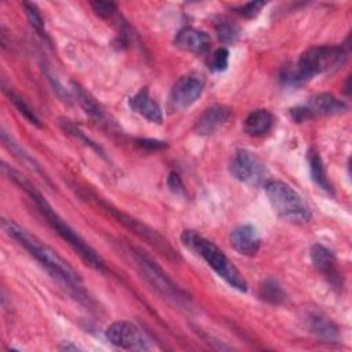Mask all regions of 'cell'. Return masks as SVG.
<instances>
[{
    "label": "cell",
    "instance_id": "5",
    "mask_svg": "<svg viewBox=\"0 0 352 352\" xmlns=\"http://www.w3.org/2000/svg\"><path fill=\"white\" fill-rule=\"evenodd\" d=\"M264 188L271 206L282 219L296 224L311 220L309 206L293 187L279 180H270L264 184Z\"/></svg>",
    "mask_w": 352,
    "mask_h": 352
},
{
    "label": "cell",
    "instance_id": "29",
    "mask_svg": "<svg viewBox=\"0 0 352 352\" xmlns=\"http://www.w3.org/2000/svg\"><path fill=\"white\" fill-rule=\"evenodd\" d=\"M91 7H92V10L99 15V16H102V18H109V16H111L114 12H116V10H117V7H116V4L114 3H109V1H91Z\"/></svg>",
    "mask_w": 352,
    "mask_h": 352
},
{
    "label": "cell",
    "instance_id": "25",
    "mask_svg": "<svg viewBox=\"0 0 352 352\" xmlns=\"http://www.w3.org/2000/svg\"><path fill=\"white\" fill-rule=\"evenodd\" d=\"M60 125H62L63 131H66L67 133L73 135L74 138H77V139L82 140L85 144H88V146H89V147H92L96 153H99L102 157H104V151L102 150V147H100V146H98V144H96L94 140H91L88 136H85V133H84L81 129H78L74 124H72L69 120H62V121H60Z\"/></svg>",
    "mask_w": 352,
    "mask_h": 352
},
{
    "label": "cell",
    "instance_id": "16",
    "mask_svg": "<svg viewBox=\"0 0 352 352\" xmlns=\"http://www.w3.org/2000/svg\"><path fill=\"white\" fill-rule=\"evenodd\" d=\"M305 107L308 109V111L311 113L312 117L334 116V114H340V113L346 110L345 102L338 99L336 95L329 94V92H322V94L312 95L308 99Z\"/></svg>",
    "mask_w": 352,
    "mask_h": 352
},
{
    "label": "cell",
    "instance_id": "4",
    "mask_svg": "<svg viewBox=\"0 0 352 352\" xmlns=\"http://www.w3.org/2000/svg\"><path fill=\"white\" fill-rule=\"evenodd\" d=\"M182 242L186 248H188L195 254L202 257L206 261V264L231 287L239 292H246L248 289L246 279L242 276L238 268L228 260V257L223 253V250L217 248L213 242H210L209 239L204 238L202 235L191 230L183 231Z\"/></svg>",
    "mask_w": 352,
    "mask_h": 352
},
{
    "label": "cell",
    "instance_id": "20",
    "mask_svg": "<svg viewBox=\"0 0 352 352\" xmlns=\"http://www.w3.org/2000/svg\"><path fill=\"white\" fill-rule=\"evenodd\" d=\"M307 160H308V164H309V169H311V176H312V180L320 187L323 188L324 191L333 194V187L326 176V170H324V165H323V161L319 155V153L315 150V148H309L307 151Z\"/></svg>",
    "mask_w": 352,
    "mask_h": 352
},
{
    "label": "cell",
    "instance_id": "18",
    "mask_svg": "<svg viewBox=\"0 0 352 352\" xmlns=\"http://www.w3.org/2000/svg\"><path fill=\"white\" fill-rule=\"evenodd\" d=\"M72 85H73V92H74V95H76V98H77L80 106L84 109V111H85L95 122H98L100 126H107V128L111 129L113 122L109 120L106 111L100 107V104H99L87 91H84L80 85H77V84H74V82H73Z\"/></svg>",
    "mask_w": 352,
    "mask_h": 352
},
{
    "label": "cell",
    "instance_id": "17",
    "mask_svg": "<svg viewBox=\"0 0 352 352\" xmlns=\"http://www.w3.org/2000/svg\"><path fill=\"white\" fill-rule=\"evenodd\" d=\"M129 107L144 117L150 122L161 124L164 117H162V110L158 106V103L150 96V92L147 88H142L139 92H136L132 98H129L128 102Z\"/></svg>",
    "mask_w": 352,
    "mask_h": 352
},
{
    "label": "cell",
    "instance_id": "3",
    "mask_svg": "<svg viewBox=\"0 0 352 352\" xmlns=\"http://www.w3.org/2000/svg\"><path fill=\"white\" fill-rule=\"evenodd\" d=\"M346 54L344 45L312 47L282 69L280 80L285 85L301 87L315 76L340 67L345 62Z\"/></svg>",
    "mask_w": 352,
    "mask_h": 352
},
{
    "label": "cell",
    "instance_id": "32",
    "mask_svg": "<svg viewBox=\"0 0 352 352\" xmlns=\"http://www.w3.org/2000/svg\"><path fill=\"white\" fill-rule=\"evenodd\" d=\"M60 349H63V351H77L78 349V346L77 345H73V344H70V342H63V345H60Z\"/></svg>",
    "mask_w": 352,
    "mask_h": 352
},
{
    "label": "cell",
    "instance_id": "31",
    "mask_svg": "<svg viewBox=\"0 0 352 352\" xmlns=\"http://www.w3.org/2000/svg\"><path fill=\"white\" fill-rule=\"evenodd\" d=\"M136 142L140 147L150 148V150H158V148H164L166 146L164 142L153 140V139H140V140H136Z\"/></svg>",
    "mask_w": 352,
    "mask_h": 352
},
{
    "label": "cell",
    "instance_id": "23",
    "mask_svg": "<svg viewBox=\"0 0 352 352\" xmlns=\"http://www.w3.org/2000/svg\"><path fill=\"white\" fill-rule=\"evenodd\" d=\"M214 26H216V32L220 41L226 44H231L236 41V38L239 37V28L227 18H219Z\"/></svg>",
    "mask_w": 352,
    "mask_h": 352
},
{
    "label": "cell",
    "instance_id": "22",
    "mask_svg": "<svg viewBox=\"0 0 352 352\" xmlns=\"http://www.w3.org/2000/svg\"><path fill=\"white\" fill-rule=\"evenodd\" d=\"M1 140H3V143L6 144V147L10 148V151H12L21 161H23V164H26V165H28L29 168H32L33 170L41 173L40 165L34 161V158L30 157V155L7 133V131H4V129L1 131Z\"/></svg>",
    "mask_w": 352,
    "mask_h": 352
},
{
    "label": "cell",
    "instance_id": "21",
    "mask_svg": "<svg viewBox=\"0 0 352 352\" xmlns=\"http://www.w3.org/2000/svg\"><path fill=\"white\" fill-rule=\"evenodd\" d=\"M258 296L270 302V304H282L285 300H286V293L285 290L275 282V280H264L261 285H260V289H258Z\"/></svg>",
    "mask_w": 352,
    "mask_h": 352
},
{
    "label": "cell",
    "instance_id": "26",
    "mask_svg": "<svg viewBox=\"0 0 352 352\" xmlns=\"http://www.w3.org/2000/svg\"><path fill=\"white\" fill-rule=\"evenodd\" d=\"M228 66V51L227 48L216 50L209 59V67L213 72H224Z\"/></svg>",
    "mask_w": 352,
    "mask_h": 352
},
{
    "label": "cell",
    "instance_id": "12",
    "mask_svg": "<svg viewBox=\"0 0 352 352\" xmlns=\"http://www.w3.org/2000/svg\"><path fill=\"white\" fill-rule=\"evenodd\" d=\"M311 260L315 268L329 280V283L334 287H341L342 279L337 267L336 256L330 249L320 243H315L311 248Z\"/></svg>",
    "mask_w": 352,
    "mask_h": 352
},
{
    "label": "cell",
    "instance_id": "2",
    "mask_svg": "<svg viewBox=\"0 0 352 352\" xmlns=\"http://www.w3.org/2000/svg\"><path fill=\"white\" fill-rule=\"evenodd\" d=\"M3 170L8 176L10 180H12L15 184H18L21 188H23L30 195V198L34 201L36 206L38 208V210L43 214V217L45 219V221L51 226V228L63 241H66L73 248V250H76L77 254L89 267H92L95 270H99V271L104 270V261L102 260V257L52 209V206L48 204V201L41 195L40 191L36 190L34 186H32L30 182L23 179L16 170L8 168L6 164L3 165Z\"/></svg>",
    "mask_w": 352,
    "mask_h": 352
},
{
    "label": "cell",
    "instance_id": "9",
    "mask_svg": "<svg viewBox=\"0 0 352 352\" xmlns=\"http://www.w3.org/2000/svg\"><path fill=\"white\" fill-rule=\"evenodd\" d=\"M106 338L116 346L131 351H147L150 349L148 338L133 323L126 320H118L111 323L106 330Z\"/></svg>",
    "mask_w": 352,
    "mask_h": 352
},
{
    "label": "cell",
    "instance_id": "6",
    "mask_svg": "<svg viewBox=\"0 0 352 352\" xmlns=\"http://www.w3.org/2000/svg\"><path fill=\"white\" fill-rule=\"evenodd\" d=\"M80 195H81L82 198H89L91 202L96 204V205H98L100 209H103L106 213H109L110 216H113L114 219H117V221L121 223L124 227L129 228L132 232H135L138 236H140L142 239H144L147 243L153 245L161 254L166 256V257L170 258V260H177V258H179L177 253H176V252L173 250V248L168 243V241H166L164 236H161L158 232H155V230H153V228H150L148 226L140 223L139 220L133 219L132 216L125 214V213L121 212L120 209H117V208H114L113 205H110V204H107L106 201H103L100 197H96V195H94V194H91V192H88V191L80 192Z\"/></svg>",
    "mask_w": 352,
    "mask_h": 352
},
{
    "label": "cell",
    "instance_id": "11",
    "mask_svg": "<svg viewBox=\"0 0 352 352\" xmlns=\"http://www.w3.org/2000/svg\"><path fill=\"white\" fill-rule=\"evenodd\" d=\"M205 82L198 74L182 76L172 87L170 103L175 109H186L194 104L204 92Z\"/></svg>",
    "mask_w": 352,
    "mask_h": 352
},
{
    "label": "cell",
    "instance_id": "30",
    "mask_svg": "<svg viewBox=\"0 0 352 352\" xmlns=\"http://www.w3.org/2000/svg\"><path fill=\"white\" fill-rule=\"evenodd\" d=\"M168 186H169L170 191H173L175 194H177V195H184V186H183V182H182V179L179 177L177 173H175V172L169 173Z\"/></svg>",
    "mask_w": 352,
    "mask_h": 352
},
{
    "label": "cell",
    "instance_id": "28",
    "mask_svg": "<svg viewBox=\"0 0 352 352\" xmlns=\"http://www.w3.org/2000/svg\"><path fill=\"white\" fill-rule=\"evenodd\" d=\"M264 6H265V1H250L241 7H236L235 12H238L239 15H242L245 18H254L261 11V8Z\"/></svg>",
    "mask_w": 352,
    "mask_h": 352
},
{
    "label": "cell",
    "instance_id": "8",
    "mask_svg": "<svg viewBox=\"0 0 352 352\" xmlns=\"http://www.w3.org/2000/svg\"><path fill=\"white\" fill-rule=\"evenodd\" d=\"M232 176L249 186H260L265 182V166L261 160L249 150H238L231 161Z\"/></svg>",
    "mask_w": 352,
    "mask_h": 352
},
{
    "label": "cell",
    "instance_id": "1",
    "mask_svg": "<svg viewBox=\"0 0 352 352\" xmlns=\"http://www.w3.org/2000/svg\"><path fill=\"white\" fill-rule=\"evenodd\" d=\"M1 227L11 238H14L21 246H23L45 268V271L54 279H56L62 286L67 287L70 292H73L77 296L84 293L82 280L80 275L54 249L43 243L38 238L28 232L25 228H22L12 220L3 219Z\"/></svg>",
    "mask_w": 352,
    "mask_h": 352
},
{
    "label": "cell",
    "instance_id": "14",
    "mask_svg": "<svg viewBox=\"0 0 352 352\" xmlns=\"http://www.w3.org/2000/svg\"><path fill=\"white\" fill-rule=\"evenodd\" d=\"M231 117V110L221 104L208 107L195 121V132L198 135H212L221 128Z\"/></svg>",
    "mask_w": 352,
    "mask_h": 352
},
{
    "label": "cell",
    "instance_id": "10",
    "mask_svg": "<svg viewBox=\"0 0 352 352\" xmlns=\"http://www.w3.org/2000/svg\"><path fill=\"white\" fill-rule=\"evenodd\" d=\"M301 320L305 329L322 342L334 344L340 341V330L337 324L320 309L314 307L304 308L301 312Z\"/></svg>",
    "mask_w": 352,
    "mask_h": 352
},
{
    "label": "cell",
    "instance_id": "27",
    "mask_svg": "<svg viewBox=\"0 0 352 352\" xmlns=\"http://www.w3.org/2000/svg\"><path fill=\"white\" fill-rule=\"evenodd\" d=\"M23 8L26 12V16L30 22V25L37 30V32H43L44 29V21L43 16L40 14V11L37 10V7L32 3H23Z\"/></svg>",
    "mask_w": 352,
    "mask_h": 352
},
{
    "label": "cell",
    "instance_id": "15",
    "mask_svg": "<svg viewBox=\"0 0 352 352\" xmlns=\"http://www.w3.org/2000/svg\"><path fill=\"white\" fill-rule=\"evenodd\" d=\"M175 45L182 51L192 52V54H206L210 48L209 36L194 28L182 29L175 37Z\"/></svg>",
    "mask_w": 352,
    "mask_h": 352
},
{
    "label": "cell",
    "instance_id": "19",
    "mask_svg": "<svg viewBox=\"0 0 352 352\" xmlns=\"http://www.w3.org/2000/svg\"><path fill=\"white\" fill-rule=\"evenodd\" d=\"M274 116L265 109H257L248 114L243 121V131L250 136H263L271 131Z\"/></svg>",
    "mask_w": 352,
    "mask_h": 352
},
{
    "label": "cell",
    "instance_id": "13",
    "mask_svg": "<svg viewBox=\"0 0 352 352\" xmlns=\"http://www.w3.org/2000/svg\"><path fill=\"white\" fill-rule=\"evenodd\" d=\"M232 248L245 256H253L258 252L261 245V238L258 231L252 224H243L232 230L230 235Z\"/></svg>",
    "mask_w": 352,
    "mask_h": 352
},
{
    "label": "cell",
    "instance_id": "24",
    "mask_svg": "<svg viewBox=\"0 0 352 352\" xmlns=\"http://www.w3.org/2000/svg\"><path fill=\"white\" fill-rule=\"evenodd\" d=\"M6 92H7V95L10 96V100L14 103V106L18 109V111L30 122V124H33V125H36V126H41V122H40V120H38V117L34 114V111L28 106V103L26 102H23L18 95H15L12 91H8V89H6Z\"/></svg>",
    "mask_w": 352,
    "mask_h": 352
},
{
    "label": "cell",
    "instance_id": "7",
    "mask_svg": "<svg viewBox=\"0 0 352 352\" xmlns=\"http://www.w3.org/2000/svg\"><path fill=\"white\" fill-rule=\"evenodd\" d=\"M132 256L146 280L153 287H155V290H158L162 296L173 300L175 302L180 304L187 301L188 296L184 293V290H182L154 260L139 250H132Z\"/></svg>",
    "mask_w": 352,
    "mask_h": 352
}]
</instances>
